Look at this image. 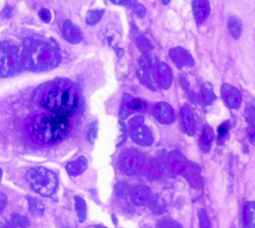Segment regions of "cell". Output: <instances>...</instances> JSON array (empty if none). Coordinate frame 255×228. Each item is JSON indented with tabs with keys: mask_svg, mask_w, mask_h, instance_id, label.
<instances>
[{
	"mask_svg": "<svg viewBox=\"0 0 255 228\" xmlns=\"http://www.w3.org/2000/svg\"><path fill=\"white\" fill-rule=\"evenodd\" d=\"M70 131L69 117L50 112L32 116L26 124L28 137L38 146H53L65 139Z\"/></svg>",
	"mask_w": 255,
	"mask_h": 228,
	"instance_id": "cell-1",
	"label": "cell"
},
{
	"mask_svg": "<svg viewBox=\"0 0 255 228\" xmlns=\"http://www.w3.org/2000/svg\"><path fill=\"white\" fill-rule=\"evenodd\" d=\"M39 105L46 111L72 117L80 108V94L71 82L57 80L49 83L39 95Z\"/></svg>",
	"mask_w": 255,
	"mask_h": 228,
	"instance_id": "cell-2",
	"label": "cell"
},
{
	"mask_svg": "<svg viewBox=\"0 0 255 228\" xmlns=\"http://www.w3.org/2000/svg\"><path fill=\"white\" fill-rule=\"evenodd\" d=\"M20 65L33 72L46 71L55 68L61 60L56 46L47 41L39 39H26L20 50Z\"/></svg>",
	"mask_w": 255,
	"mask_h": 228,
	"instance_id": "cell-3",
	"label": "cell"
},
{
	"mask_svg": "<svg viewBox=\"0 0 255 228\" xmlns=\"http://www.w3.org/2000/svg\"><path fill=\"white\" fill-rule=\"evenodd\" d=\"M27 181L30 188L40 196L50 197L57 189V176L44 167H35L28 171Z\"/></svg>",
	"mask_w": 255,
	"mask_h": 228,
	"instance_id": "cell-4",
	"label": "cell"
},
{
	"mask_svg": "<svg viewBox=\"0 0 255 228\" xmlns=\"http://www.w3.org/2000/svg\"><path fill=\"white\" fill-rule=\"evenodd\" d=\"M20 66L17 49L6 41L0 42V76L7 77L16 73Z\"/></svg>",
	"mask_w": 255,
	"mask_h": 228,
	"instance_id": "cell-5",
	"label": "cell"
},
{
	"mask_svg": "<svg viewBox=\"0 0 255 228\" xmlns=\"http://www.w3.org/2000/svg\"><path fill=\"white\" fill-rule=\"evenodd\" d=\"M193 13L196 23L201 25L204 23L210 12L208 0H193Z\"/></svg>",
	"mask_w": 255,
	"mask_h": 228,
	"instance_id": "cell-6",
	"label": "cell"
},
{
	"mask_svg": "<svg viewBox=\"0 0 255 228\" xmlns=\"http://www.w3.org/2000/svg\"><path fill=\"white\" fill-rule=\"evenodd\" d=\"M62 36L70 43H78L82 40V32L71 20H66L61 27Z\"/></svg>",
	"mask_w": 255,
	"mask_h": 228,
	"instance_id": "cell-7",
	"label": "cell"
},
{
	"mask_svg": "<svg viewBox=\"0 0 255 228\" xmlns=\"http://www.w3.org/2000/svg\"><path fill=\"white\" fill-rule=\"evenodd\" d=\"M169 56H171L172 60L178 66V67H184V66H191L194 64L192 56L190 55L188 51H186L184 48L177 47L169 51Z\"/></svg>",
	"mask_w": 255,
	"mask_h": 228,
	"instance_id": "cell-8",
	"label": "cell"
},
{
	"mask_svg": "<svg viewBox=\"0 0 255 228\" xmlns=\"http://www.w3.org/2000/svg\"><path fill=\"white\" fill-rule=\"evenodd\" d=\"M156 73L161 85L163 87H168V85L171 84V81H172V71L169 69V67L166 64L161 63L157 66Z\"/></svg>",
	"mask_w": 255,
	"mask_h": 228,
	"instance_id": "cell-9",
	"label": "cell"
},
{
	"mask_svg": "<svg viewBox=\"0 0 255 228\" xmlns=\"http://www.w3.org/2000/svg\"><path fill=\"white\" fill-rule=\"evenodd\" d=\"M224 96L226 100L228 101L229 105H231L233 108H237L240 103L241 97L237 89L233 88L231 86L225 85L224 87Z\"/></svg>",
	"mask_w": 255,
	"mask_h": 228,
	"instance_id": "cell-10",
	"label": "cell"
},
{
	"mask_svg": "<svg viewBox=\"0 0 255 228\" xmlns=\"http://www.w3.org/2000/svg\"><path fill=\"white\" fill-rule=\"evenodd\" d=\"M86 160L84 158H80L78 159L76 162L74 163H70L67 166V170L71 175H78L79 173H81L85 168H86Z\"/></svg>",
	"mask_w": 255,
	"mask_h": 228,
	"instance_id": "cell-11",
	"label": "cell"
},
{
	"mask_svg": "<svg viewBox=\"0 0 255 228\" xmlns=\"http://www.w3.org/2000/svg\"><path fill=\"white\" fill-rule=\"evenodd\" d=\"M228 28H229L230 34L235 39H238L241 36L242 26H241V23L239 22L238 18L230 17L228 20Z\"/></svg>",
	"mask_w": 255,
	"mask_h": 228,
	"instance_id": "cell-12",
	"label": "cell"
},
{
	"mask_svg": "<svg viewBox=\"0 0 255 228\" xmlns=\"http://www.w3.org/2000/svg\"><path fill=\"white\" fill-rule=\"evenodd\" d=\"M157 113H156V117L161 120L162 122H168L173 120V111L169 109L168 106L166 105H163V103H161V105H159L157 108Z\"/></svg>",
	"mask_w": 255,
	"mask_h": 228,
	"instance_id": "cell-13",
	"label": "cell"
},
{
	"mask_svg": "<svg viewBox=\"0 0 255 228\" xmlns=\"http://www.w3.org/2000/svg\"><path fill=\"white\" fill-rule=\"evenodd\" d=\"M132 133H133L135 140L138 142H145V143L147 142L148 143V140L151 139L149 133H148V130L142 128L139 125H137L135 128H133Z\"/></svg>",
	"mask_w": 255,
	"mask_h": 228,
	"instance_id": "cell-14",
	"label": "cell"
},
{
	"mask_svg": "<svg viewBox=\"0 0 255 228\" xmlns=\"http://www.w3.org/2000/svg\"><path fill=\"white\" fill-rule=\"evenodd\" d=\"M103 14H104V10L103 9L91 10V11L88 12V14L86 16V23L88 25H95L101 19Z\"/></svg>",
	"mask_w": 255,
	"mask_h": 228,
	"instance_id": "cell-15",
	"label": "cell"
},
{
	"mask_svg": "<svg viewBox=\"0 0 255 228\" xmlns=\"http://www.w3.org/2000/svg\"><path fill=\"white\" fill-rule=\"evenodd\" d=\"M182 121H183V126L187 130V132H191L194 128V123L192 115L190 114L189 111H183L182 113Z\"/></svg>",
	"mask_w": 255,
	"mask_h": 228,
	"instance_id": "cell-16",
	"label": "cell"
},
{
	"mask_svg": "<svg viewBox=\"0 0 255 228\" xmlns=\"http://www.w3.org/2000/svg\"><path fill=\"white\" fill-rule=\"evenodd\" d=\"M29 205H30V210L34 215H42L44 212V207L39 201L35 199L29 200Z\"/></svg>",
	"mask_w": 255,
	"mask_h": 228,
	"instance_id": "cell-17",
	"label": "cell"
},
{
	"mask_svg": "<svg viewBox=\"0 0 255 228\" xmlns=\"http://www.w3.org/2000/svg\"><path fill=\"white\" fill-rule=\"evenodd\" d=\"M38 14H39V17L43 20L44 23H50V20H51V12L49 11V9H47V8H41L40 10H39V12H38Z\"/></svg>",
	"mask_w": 255,
	"mask_h": 228,
	"instance_id": "cell-18",
	"label": "cell"
},
{
	"mask_svg": "<svg viewBox=\"0 0 255 228\" xmlns=\"http://www.w3.org/2000/svg\"><path fill=\"white\" fill-rule=\"evenodd\" d=\"M202 141H203V146L206 148V147H209V144L212 140V136H211V133H210V130H204L203 132V135H202Z\"/></svg>",
	"mask_w": 255,
	"mask_h": 228,
	"instance_id": "cell-19",
	"label": "cell"
},
{
	"mask_svg": "<svg viewBox=\"0 0 255 228\" xmlns=\"http://www.w3.org/2000/svg\"><path fill=\"white\" fill-rule=\"evenodd\" d=\"M13 221H14V223H15L16 225L22 226V227L28 225V220H27L26 218L22 217V216H14V217H13Z\"/></svg>",
	"mask_w": 255,
	"mask_h": 228,
	"instance_id": "cell-20",
	"label": "cell"
},
{
	"mask_svg": "<svg viewBox=\"0 0 255 228\" xmlns=\"http://www.w3.org/2000/svg\"><path fill=\"white\" fill-rule=\"evenodd\" d=\"M6 203H7L6 196L4 194H2V193H0V213H1L2 210L5 208Z\"/></svg>",
	"mask_w": 255,
	"mask_h": 228,
	"instance_id": "cell-21",
	"label": "cell"
},
{
	"mask_svg": "<svg viewBox=\"0 0 255 228\" xmlns=\"http://www.w3.org/2000/svg\"><path fill=\"white\" fill-rule=\"evenodd\" d=\"M227 131H228V127L226 124H224V125H222L220 128H219V135H220V138H223L226 134H227Z\"/></svg>",
	"mask_w": 255,
	"mask_h": 228,
	"instance_id": "cell-22",
	"label": "cell"
},
{
	"mask_svg": "<svg viewBox=\"0 0 255 228\" xmlns=\"http://www.w3.org/2000/svg\"><path fill=\"white\" fill-rule=\"evenodd\" d=\"M136 13L140 16V17H143L145 14H146V9L144 8V6L142 5H139L136 9Z\"/></svg>",
	"mask_w": 255,
	"mask_h": 228,
	"instance_id": "cell-23",
	"label": "cell"
},
{
	"mask_svg": "<svg viewBox=\"0 0 255 228\" xmlns=\"http://www.w3.org/2000/svg\"><path fill=\"white\" fill-rule=\"evenodd\" d=\"M250 139H251V141L255 144V130H253L252 132H251V135H250Z\"/></svg>",
	"mask_w": 255,
	"mask_h": 228,
	"instance_id": "cell-24",
	"label": "cell"
},
{
	"mask_svg": "<svg viewBox=\"0 0 255 228\" xmlns=\"http://www.w3.org/2000/svg\"><path fill=\"white\" fill-rule=\"evenodd\" d=\"M112 1L118 4H123V0H112Z\"/></svg>",
	"mask_w": 255,
	"mask_h": 228,
	"instance_id": "cell-25",
	"label": "cell"
},
{
	"mask_svg": "<svg viewBox=\"0 0 255 228\" xmlns=\"http://www.w3.org/2000/svg\"><path fill=\"white\" fill-rule=\"evenodd\" d=\"M1 228H14L12 225H10V224H7V225H4L3 227H1Z\"/></svg>",
	"mask_w": 255,
	"mask_h": 228,
	"instance_id": "cell-26",
	"label": "cell"
},
{
	"mask_svg": "<svg viewBox=\"0 0 255 228\" xmlns=\"http://www.w3.org/2000/svg\"><path fill=\"white\" fill-rule=\"evenodd\" d=\"M169 1H171V0H162V3L163 4H167Z\"/></svg>",
	"mask_w": 255,
	"mask_h": 228,
	"instance_id": "cell-27",
	"label": "cell"
},
{
	"mask_svg": "<svg viewBox=\"0 0 255 228\" xmlns=\"http://www.w3.org/2000/svg\"><path fill=\"white\" fill-rule=\"evenodd\" d=\"M0 177H1V171H0Z\"/></svg>",
	"mask_w": 255,
	"mask_h": 228,
	"instance_id": "cell-28",
	"label": "cell"
}]
</instances>
